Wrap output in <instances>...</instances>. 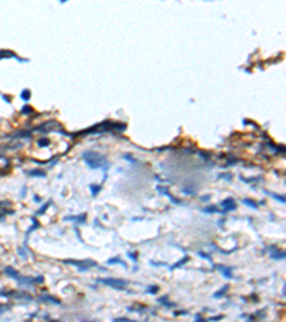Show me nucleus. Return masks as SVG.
<instances>
[]
</instances>
